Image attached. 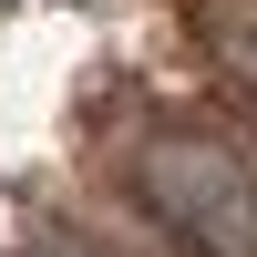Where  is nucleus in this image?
Returning a JSON list of instances; mask_svg holds the SVG:
<instances>
[{
  "instance_id": "f257e3e1",
  "label": "nucleus",
  "mask_w": 257,
  "mask_h": 257,
  "mask_svg": "<svg viewBox=\"0 0 257 257\" xmlns=\"http://www.w3.org/2000/svg\"><path fill=\"white\" fill-rule=\"evenodd\" d=\"M134 196L155 206L196 257H257V165L237 155V144L165 123V134L134 144Z\"/></svg>"
},
{
  "instance_id": "f03ea898",
  "label": "nucleus",
  "mask_w": 257,
  "mask_h": 257,
  "mask_svg": "<svg viewBox=\"0 0 257 257\" xmlns=\"http://www.w3.org/2000/svg\"><path fill=\"white\" fill-rule=\"evenodd\" d=\"M206 41H216V62L257 93V0H206Z\"/></svg>"
}]
</instances>
